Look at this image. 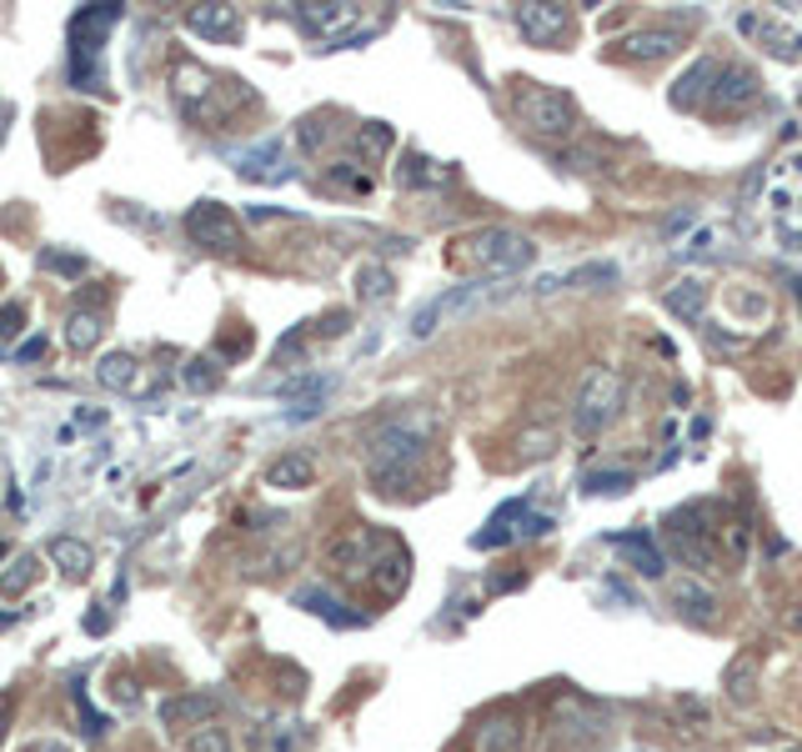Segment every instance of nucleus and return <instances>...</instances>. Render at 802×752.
Listing matches in <instances>:
<instances>
[{
	"label": "nucleus",
	"instance_id": "c9c22d12",
	"mask_svg": "<svg viewBox=\"0 0 802 752\" xmlns=\"http://www.w3.org/2000/svg\"><path fill=\"white\" fill-rule=\"evenodd\" d=\"M387 291H391V276L381 272V266H366L362 272V297L372 301V297H387Z\"/></svg>",
	"mask_w": 802,
	"mask_h": 752
},
{
	"label": "nucleus",
	"instance_id": "ea45409f",
	"mask_svg": "<svg viewBox=\"0 0 802 752\" xmlns=\"http://www.w3.org/2000/svg\"><path fill=\"white\" fill-rule=\"evenodd\" d=\"M21 752H71V748H65L61 738H36V742H26Z\"/></svg>",
	"mask_w": 802,
	"mask_h": 752
},
{
	"label": "nucleus",
	"instance_id": "473e14b6",
	"mask_svg": "<svg viewBox=\"0 0 802 752\" xmlns=\"http://www.w3.org/2000/svg\"><path fill=\"white\" fill-rule=\"evenodd\" d=\"M356 146H362L366 156H387V151H391V126H381V121H366L362 136H356Z\"/></svg>",
	"mask_w": 802,
	"mask_h": 752
},
{
	"label": "nucleus",
	"instance_id": "f704fd0d",
	"mask_svg": "<svg viewBox=\"0 0 802 752\" xmlns=\"http://www.w3.org/2000/svg\"><path fill=\"white\" fill-rule=\"evenodd\" d=\"M552 431H527V437H522V462H537V456H552Z\"/></svg>",
	"mask_w": 802,
	"mask_h": 752
},
{
	"label": "nucleus",
	"instance_id": "7ed1b4c3",
	"mask_svg": "<svg viewBox=\"0 0 802 752\" xmlns=\"http://www.w3.org/2000/svg\"><path fill=\"white\" fill-rule=\"evenodd\" d=\"M121 21V5H91L71 21V80L80 91H105V76H101V46H105V30Z\"/></svg>",
	"mask_w": 802,
	"mask_h": 752
},
{
	"label": "nucleus",
	"instance_id": "ddd939ff",
	"mask_svg": "<svg viewBox=\"0 0 802 752\" xmlns=\"http://www.w3.org/2000/svg\"><path fill=\"white\" fill-rule=\"evenodd\" d=\"M186 26L206 40H236L241 11H236V5H191V11H186Z\"/></svg>",
	"mask_w": 802,
	"mask_h": 752
},
{
	"label": "nucleus",
	"instance_id": "e433bc0d",
	"mask_svg": "<svg viewBox=\"0 0 802 752\" xmlns=\"http://www.w3.org/2000/svg\"><path fill=\"white\" fill-rule=\"evenodd\" d=\"M206 366H216V362H206V356H201V362H191V372H186V381H191L196 391L206 387V381H216V372H206Z\"/></svg>",
	"mask_w": 802,
	"mask_h": 752
},
{
	"label": "nucleus",
	"instance_id": "f257e3e1",
	"mask_svg": "<svg viewBox=\"0 0 802 752\" xmlns=\"http://www.w3.org/2000/svg\"><path fill=\"white\" fill-rule=\"evenodd\" d=\"M452 256L456 266H472V272L512 276V272H527L537 261V247H531V236L512 231V226H477V231H466L456 241Z\"/></svg>",
	"mask_w": 802,
	"mask_h": 752
},
{
	"label": "nucleus",
	"instance_id": "4be33fe9",
	"mask_svg": "<svg viewBox=\"0 0 802 752\" xmlns=\"http://www.w3.org/2000/svg\"><path fill=\"white\" fill-rule=\"evenodd\" d=\"M397 181H401V186H447V181H452V171L441 166V161H431V156H416V151H412V156L401 161Z\"/></svg>",
	"mask_w": 802,
	"mask_h": 752
},
{
	"label": "nucleus",
	"instance_id": "cd10ccee",
	"mask_svg": "<svg viewBox=\"0 0 802 752\" xmlns=\"http://www.w3.org/2000/svg\"><path fill=\"white\" fill-rule=\"evenodd\" d=\"M702 80H707V86L717 80V65H712V61H698L682 80H677V86H673V105H692V101H698V86H702Z\"/></svg>",
	"mask_w": 802,
	"mask_h": 752
},
{
	"label": "nucleus",
	"instance_id": "f03ea898",
	"mask_svg": "<svg viewBox=\"0 0 802 752\" xmlns=\"http://www.w3.org/2000/svg\"><path fill=\"white\" fill-rule=\"evenodd\" d=\"M422 447H427V437H422L416 427H406V422H387V427L366 441L372 481L381 487V492H406L412 477H416V462H422Z\"/></svg>",
	"mask_w": 802,
	"mask_h": 752
},
{
	"label": "nucleus",
	"instance_id": "58836bf2",
	"mask_svg": "<svg viewBox=\"0 0 802 752\" xmlns=\"http://www.w3.org/2000/svg\"><path fill=\"white\" fill-rule=\"evenodd\" d=\"M15 331H21V306L0 312V337H15Z\"/></svg>",
	"mask_w": 802,
	"mask_h": 752
},
{
	"label": "nucleus",
	"instance_id": "a19ab883",
	"mask_svg": "<svg viewBox=\"0 0 802 752\" xmlns=\"http://www.w3.org/2000/svg\"><path fill=\"white\" fill-rule=\"evenodd\" d=\"M11 713H15L11 692H0V742H5V732H11Z\"/></svg>",
	"mask_w": 802,
	"mask_h": 752
},
{
	"label": "nucleus",
	"instance_id": "bb28decb",
	"mask_svg": "<svg viewBox=\"0 0 802 752\" xmlns=\"http://www.w3.org/2000/svg\"><path fill=\"white\" fill-rule=\"evenodd\" d=\"M96 376H101V387H111V391H126L130 381H136V362H130L126 351H111V356H105V362H101V372H96Z\"/></svg>",
	"mask_w": 802,
	"mask_h": 752
},
{
	"label": "nucleus",
	"instance_id": "c756f323",
	"mask_svg": "<svg viewBox=\"0 0 802 752\" xmlns=\"http://www.w3.org/2000/svg\"><path fill=\"white\" fill-rule=\"evenodd\" d=\"M627 487H632L627 472H587L582 477V492H592V497H612V492H627Z\"/></svg>",
	"mask_w": 802,
	"mask_h": 752
},
{
	"label": "nucleus",
	"instance_id": "dca6fc26",
	"mask_svg": "<svg viewBox=\"0 0 802 752\" xmlns=\"http://www.w3.org/2000/svg\"><path fill=\"white\" fill-rule=\"evenodd\" d=\"M522 748V723L517 717H487L472 727V752H517Z\"/></svg>",
	"mask_w": 802,
	"mask_h": 752
},
{
	"label": "nucleus",
	"instance_id": "a878e982",
	"mask_svg": "<svg viewBox=\"0 0 802 752\" xmlns=\"http://www.w3.org/2000/svg\"><path fill=\"white\" fill-rule=\"evenodd\" d=\"M667 552H673L682 567H692V572H702V567H712V547L707 542H698V537H677V532H667Z\"/></svg>",
	"mask_w": 802,
	"mask_h": 752
},
{
	"label": "nucleus",
	"instance_id": "7c9ffc66",
	"mask_svg": "<svg viewBox=\"0 0 802 752\" xmlns=\"http://www.w3.org/2000/svg\"><path fill=\"white\" fill-rule=\"evenodd\" d=\"M752 673H757V667H752V657L732 662V667H727V698H732V702H748L752 698Z\"/></svg>",
	"mask_w": 802,
	"mask_h": 752
},
{
	"label": "nucleus",
	"instance_id": "6e6552de",
	"mask_svg": "<svg viewBox=\"0 0 802 752\" xmlns=\"http://www.w3.org/2000/svg\"><path fill=\"white\" fill-rule=\"evenodd\" d=\"M667 602H673V612L692 627H707L712 617H717V592H712L707 582H698V577H673V582H667Z\"/></svg>",
	"mask_w": 802,
	"mask_h": 752
},
{
	"label": "nucleus",
	"instance_id": "6ab92c4d",
	"mask_svg": "<svg viewBox=\"0 0 802 752\" xmlns=\"http://www.w3.org/2000/svg\"><path fill=\"white\" fill-rule=\"evenodd\" d=\"M667 312L682 316V322H702L707 316V281H698V276H687V281L667 286Z\"/></svg>",
	"mask_w": 802,
	"mask_h": 752
},
{
	"label": "nucleus",
	"instance_id": "0eeeda50",
	"mask_svg": "<svg viewBox=\"0 0 802 752\" xmlns=\"http://www.w3.org/2000/svg\"><path fill=\"white\" fill-rule=\"evenodd\" d=\"M757 96H763V80H757V71H748V65H723V71H717V86L707 91V111H717V116H732V111L752 105Z\"/></svg>",
	"mask_w": 802,
	"mask_h": 752
},
{
	"label": "nucleus",
	"instance_id": "72a5a7b5",
	"mask_svg": "<svg viewBox=\"0 0 802 752\" xmlns=\"http://www.w3.org/2000/svg\"><path fill=\"white\" fill-rule=\"evenodd\" d=\"M26 582H36V557H15V572L0 577V592H21Z\"/></svg>",
	"mask_w": 802,
	"mask_h": 752
},
{
	"label": "nucleus",
	"instance_id": "2eb2a0df",
	"mask_svg": "<svg viewBox=\"0 0 802 752\" xmlns=\"http://www.w3.org/2000/svg\"><path fill=\"white\" fill-rule=\"evenodd\" d=\"M231 161L241 176H256V181H281L286 176L281 141H261V146H251V151H231Z\"/></svg>",
	"mask_w": 802,
	"mask_h": 752
},
{
	"label": "nucleus",
	"instance_id": "37998d69",
	"mask_svg": "<svg viewBox=\"0 0 802 752\" xmlns=\"http://www.w3.org/2000/svg\"><path fill=\"white\" fill-rule=\"evenodd\" d=\"M782 752H802V742H792V748H782Z\"/></svg>",
	"mask_w": 802,
	"mask_h": 752
},
{
	"label": "nucleus",
	"instance_id": "f8f14e48",
	"mask_svg": "<svg viewBox=\"0 0 802 752\" xmlns=\"http://www.w3.org/2000/svg\"><path fill=\"white\" fill-rule=\"evenodd\" d=\"M677 46H682V36L667 26H642V30H627V36L617 40V51L627 55V61H662V55H673Z\"/></svg>",
	"mask_w": 802,
	"mask_h": 752
},
{
	"label": "nucleus",
	"instance_id": "c85d7f7f",
	"mask_svg": "<svg viewBox=\"0 0 802 752\" xmlns=\"http://www.w3.org/2000/svg\"><path fill=\"white\" fill-rule=\"evenodd\" d=\"M717 532H723V552H727V557H732V562H742V557H748V552H752V527H748V522H738V517H732V522H723Z\"/></svg>",
	"mask_w": 802,
	"mask_h": 752
},
{
	"label": "nucleus",
	"instance_id": "4468645a",
	"mask_svg": "<svg viewBox=\"0 0 802 752\" xmlns=\"http://www.w3.org/2000/svg\"><path fill=\"white\" fill-rule=\"evenodd\" d=\"M372 582L381 597H401V587L412 582V557H406L397 542H387V552L372 557Z\"/></svg>",
	"mask_w": 802,
	"mask_h": 752
},
{
	"label": "nucleus",
	"instance_id": "79ce46f5",
	"mask_svg": "<svg viewBox=\"0 0 802 752\" xmlns=\"http://www.w3.org/2000/svg\"><path fill=\"white\" fill-rule=\"evenodd\" d=\"M788 632H802V607L788 612Z\"/></svg>",
	"mask_w": 802,
	"mask_h": 752
},
{
	"label": "nucleus",
	"instance_id": "9d476101",
	"mask_svg": "<svg viewBox=\"0 0 802 752\" xmlns=\"http://www.w3.org/2000/svg\"><path fill=\"white\" fill-rule=\"evenodd\" d=\"M216 707H221L216 692H181V698H166V702H161V723H166L171 732L206 727L211 717H216Z\"/></svg>",
	"mask_w": 802,
	"mask_h": 752
},
{
	"label": "nucleus",
	"instance_id": "20e7f679",
	"mask_svg": "<svg viewBox=\"0 0 802 752\" xmlns=\"http://www.w3.org/2000/svg\"><path fill=\"white\" fill-rule=\"evenodd\" d=\"M622 376L612 372V366H592V372L582 376V387H577V406H572V431L582 441H597L602 431L617 422L622 412Z\"/></svg>",
	"mask_w": 802,
	"mask_h": 752
},
{
	"label": "nucleus",
	"instance_id": "9b49d317",
	"mask_svg": "<svg viewBox=\"0 0 802 752\" xmlns=\"http://www.w3.org/2000/svg\"><path fill=\"white\" fill-rule=\"evenodd\" d=\"M567 26H572V15L562 5H522L517 11V30L531 46H552V40L567 36Z\"/></svg>",
	"mask_w": 802,
	"mask_h": 752
},
{
	"label": "nucleus",
	"instance_id": "393cba45",
	"mask_svg": "<svg viewBox=\"0 0 802 752\" xmlns=\"http://www.w3.org/2000/svg\"><path fill=\"white\" fill-rule=\"evenodd\" d=\"M51 562L65 572V577H86V572H91V547L76 542V537H55V542H51Z\"/></svg>",
	"mask_w": 802,
	"mask_h": 752
},
{
	"label": "nucleus",
	"instance_id": "f3484780",
	"mask_svg": "<svg viewBox=\"0 0 802 752\" xmlns=\"http://www.w3.org/2000/svg\"><path fill=\"white\" fill-rule=\"evenodd\" d=\"M316 481V462L306 452H291V456H276L266 467V487H281V492H301Z\"/></svg>",
	"mask_w": 802,
	"mask_h": 752
},
{
	"label": "nucleus",
	"instance_id": "aec40b11",
	"mask_svg": "<svg viewBox=\"0 0 802 752\" xmlns=\"http://www.w3.org/2000/svg\"><path fill=\"white\" fill-rule=\"evenodd\" d=\"M617 552L627 557V567L642 572V577H662L667 572V557L657 552V542H652L648 532H632V537H617Z\"/></svg>",
	"mask_w": 802,
	"mask_h": 752
},
{
	"label": "nucleus",
	"instance_id": "1a4fd4ad",
	"mask_svg": "<svg viewBox=\"0 0 802 752\" xmlns=\"http://www.w3.org/2000/svg\"><path fill=\"white\" fill-rule=\"evenodd\" d=\"M297 21L322 40H351V26L362 21V5H297Z\"/></svg>",
	"mask_w": 802,
	"mask_h": 752
},
{
	"label": "nucleus",
	"instance_id": "39448f33",
	"mask_svg": "<svg viewBox=\"0 0 802 752\" xmlns=\"http://www.w3.org/2000/svg\"><path fill=\"white\" fill-rule=\"evenodd\" d=\"M517 116L527 121L537 136L562 141V136L577 130V101H572L567 91H556V86H527V91H517Z\"/></svg>",
	"mask_w": 802,
	"mask_h": 752
},
{
	"label": "nucleus",
	"instance_id": "423d86ee",
	"mask_svg": "<svg viewBox=\"0 0 802 752\" xmlns=\"http://www.w3.org/2000/svg\"><path fill=\"white\" fill-rule=\"evenodd\" d=\"M186 231H191L196 247L226 251V256L247 247V236H241V221L231 216V206H226V201H196V206L186 211Z\"/></svg>",
	"mask_w": 802,
	"mask_h": 752
},
{
	"label": "nucleus",
	"instance_id": "5701e85b",
	"mask_svg": "<svg viewBox=\"0 0 802 752\" xmlns=\"http://www.w3.org/2000/svg\"><path fill=\"white\" fill-rule=\"evenodd\" d=\"M105 331V312H71V322H65V341H71V351H91L96 341H101Z\"/></svg>",
	"mask_w": 802,
	"mask_h": 752
},
{
	"label": "nucleus",
	"instance_id": "412c9836",
	"mask_svg": "<svg viewBox=\"0 0 802 752\" xmlns=\"http://www.w3.org/2000/svg\"><path fill=\"white\" fill-rule=\"evenodd\" d=\"M331 567H337V577H362V572H372V537L366 532L341 537V542L331 547Z\"/></svg>",
	"mask_w": 802,
	"mask_h": 752
},
{
	"label": "nucleus",
	"instance_id": "2f4dec72",
	"mask_svg": "<svg viewBox=\"0 0 802 752\" xmlns=\"http://www.w3.org/2000/svg\"><path fill=\"white\" fill-rule=\"evenodd\" d=\"M186 752H231V738H226V727H196L191 742H186Z\"/></svg>",
	"mask_w": 802,
	"mask_h": 752
},
{
	"label": "nucleus",
	"instance_id": "4c0bfd02",
	"mask_svg": "<svg viewBox=\"0 0 802 752\" xmlns=\"http://www.w3.org/2000/svg\"><path fill=\"white\" fill-rule=\"evenodd\" d=\"M677 707H682V713L692 717V723H707V702H698V698H682V702H677Z\"/></svg>",
	"mask_w": 802,
	"mask_h": 752
},
{
	"label": "nucleus",
	"instance_id": "a211bd4d",
	"mask_svg": "<svg viewBox=\"0 0 802 752\" xmlns=\"http://www.w3.org/2000/svg\"><path fill=\"white\" fill-rule=\"evenodd\" d=\"M472 297H477V286H456V291L437 297V301L427 306V312H422V316L412 322V337H431V331H437V326L447 322V316H456L462 306H472Z\"/></svg>",
	"mask_w": 802,
	"mask_h": 752
},
{
	"label": "nucleus",
	"instance_id": "b1692460",
	"mask_svg": "<svg viewBox=\"0 0 802 752\" xmlns=\"http://www.w3.org/2000/svg\"><path fill=\"white\" fill-rule=\"evenodd\" d=\"M752 36L763 40V46L777 55V61H802V36H798V30H782V26H773V21H767V15H763Z\"/></svg>",
	"mask_w": 802,
	"mask_h": 752
}]
</instances>
